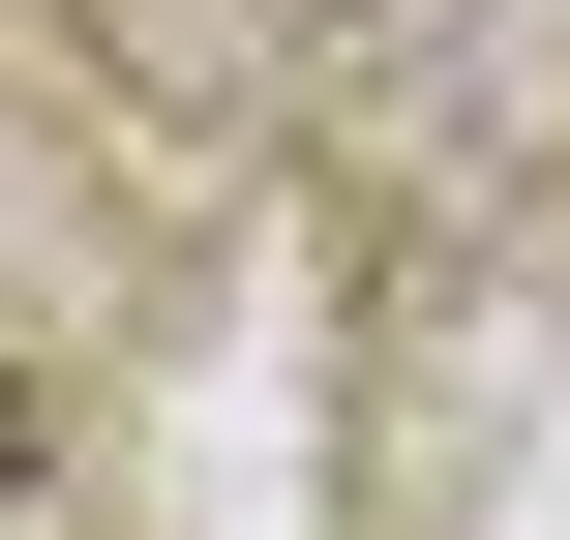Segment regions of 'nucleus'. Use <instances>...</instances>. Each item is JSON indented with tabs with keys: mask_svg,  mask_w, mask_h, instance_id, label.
Returning a JSON list of instances; mask_svg holds the SVG:
<instances>
[{
	"mask_svg": "<svg viewBox=\"0 0 570 540\" xmlns=\"http://www.w3.org/2000/svg\"><path fill=\"white\" fill-rule=\"evenodd\" d=\"M0 481H30V421H0Z\"/></svg>",
	"mask_w": 570,
	"mask_h": 540,
	"instance_id": "nucleus-1",
	"label": "nucleus"
}]
</instances>
